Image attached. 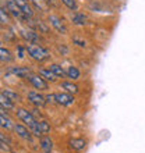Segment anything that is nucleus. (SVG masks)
Returning <instances> with one entry per match:
<instances>
[{"label": "nucleus", "instance_id": "b1692460", "mask_svg": "<svg viewBox=\"0 0 145 153\" xmlns=\"http://www.w3.org/2000/svg\"><path fill=\"white\" fill-rule=\"evenodd\" d=\"M39 128L42 131V134H48L50 131V125L46 123V121H39Z\"/></svg>", "mask_w": 145, "mask_h": 153}, {"label": "nucleus", "instance_id": "f3484780", "mask_svg": "<svg viewBox=\"0 0 145 153\" xmlns=\"http://www.w3.org/2000/svg\"><path fill=\"white\" fill-rule=\"evenodd\" d=\"M0 99H1V107H3V109H6V110H13L14 109V102H13L11 99H8L6 95L1 93Z\"/></svg>", "mask_w": 145, "mask_h": 153}, {"label": "nucleus", "instance_id": "423d86ee", "mask_svg": "<svg viewBox=\"0 0 145 153\" xmlns=\"http://www.w3.org/2000/svg\"><path fill=\"white\" fill-rule=\"evenodd\" d=\"M14 131L17 132V135L22 139H27V141H31L32 139V131L27 127V125H22V124H14Z\"/></svg>", "mask_w": 145, "mask_h": 153}, {"label": "nucleus", "instance_id": "1a4fd4ad", "mask_svg": "<svg viewBox=\"0 0 145 153\" xmlns=\"http://www.w3.org/2000/svg\"><path fill=\"white\" fill-rule=\"evenodd\" d=\"M10 73H11L13 75L18 76V78H28V76L31 75L29 68H27V67H20V65H17V67H11Z\"/></svg>", "mask_w": 145, "mask_h": 153}, {"label": "nucleus", "instance_id": "6ab92c4d", "mask_svg": "<svg viewBox=\"0 0 145 153\" xmlns=\"http://www.w3.org/2000/svg\"><path fill=\"white\" fill-rule=\"evenodd\" d=\"M3 95H6V96L8 97V99H11L13 102H18L20 100V96L17 95V92H13L11 89H3Z\"/></svg>", "mask_w": 145, "mask_h": 153}, {"label": "nucleus", "instance_id": "0eeeda50", "mask_svg": "<svg viewBox=\"0 0 145 153\" xmlns=\"http://www.w3.org/2000/svg\"><path fill=\"white\" fill-rule=\"evenodd\" d=\"M55 103L60 106H71L74 103V97L70 93H55Z\"/></svg>", "mask_w": 145, "mask_h": 153}, {"label": "nucleus", "instance_id": "f03ea898", "mask_svg": "<svg viewBox=\"0 0 145 153\" xmlns=\"http://www.w3.org/2000/svg\"><path fill=\"white\" fill-rule=\"evenodd\" d=\"M25 50L29 54V57L36 61H45V60H48L49 56H50L49 52L43 46H39V45H36V43H28Z\"/></svg>", "mask_w": 145, "mask_h": 153}, {"label": "nucleus", "instance_id": "5701e85b", "mask_svg": "<svg viewBox=\"0 0 145 153\" xmlns=\"http://www.w3.org/2000/svg\"><path fill=\"white\" fill-rule=\"evenodd\" d=\"M72 21L75 22V24H78V25H84L85 22V17H84V14H75V16H72Z\"/></svg>", "mask_w": 145, "mask_h": 153}, {"label": "nucleus", "instance_id": "bb28decb", "mask_svg": "<svg viewBox=\"0 0 145 153\" xmlns=\"http://www.w3.org/2000/svg\"><path fill=\"white\" fill-rule=\"evenodd\" d=\"M46 103H55V93H50V95H46Z\"/></svg>", "mask_w": 145, "mask_h": 153}, {"label": "nucleus", "instance_id": "f8f14e48", "mask_svg": "<svg viewBox=\"0 0 145 153\" xmlns=\"http://www.w3.org/2000/svg\"><path fill=\"white\" fill-rule=\"evenodd\" d=\"M49 68H50V71H52L53 74L56 76H60V78H64V76H67V73H66V70L61 67V65L59 64H50L49 65Z\"/></svg>", "mask_w": 145, "mask_h": 153}, {"label": "nucleus", "instance_id": "412c9836", "mask_svg": "<svg viewBox=\"0 0 145 153\" xmlns=\"http://www.w3.org/2000/svg\"><path fill=\"white\" fill-rule=\"evenodd\" d=\"M31 1H32L34 4H35V7L36 8H39V10H46V8H48V0H31Z\"/></svg>", "mask_w": 145, "mask_h": 153}, {"label": "nucleus", "instance_id": "ddd939ff", "mask_svg": "<svg viewBox=\"0 0 145 153\" xmlns=\"http://www.w3.org/2000/svg\"><path fill=\"white\" fill-rule=\"evenodd\" d=\"M70 148L74 150H81L85 148V141L81 139V138H74L70 141Z\"/></svg>", "mask_w": 145, "mask_h": 153}, {"label": "nucleus", "instance_id": "2eb2a0df", "mask_svg": "<svg viewBox=\"0 0 145 153\" xmlns=\"http://www.w3.org/2000/svg\"><path fill=\"white\" fill-rule=\"evenodd\" d=\"M39 75L43 76L46 81H50V82H55V81H56V78H57V76L55 75L52 71H50V68H40L39 70Z\"/></svg>", "mask_w": 145, "mask_h": 153}, {"label": "nucleus", "instance_id": "7ed1b4c3", "mask_svg": "<svg viewBox=\"0 0 145 153\" xmlns=\"http://www.w3.org/2000/svg\"><path fill=\"white\" fill-rule=\"evenodd\" d=\"M6 7H7V10L11 13L16 18H18V20H21V21L28 20V17L21 11V8L18 7V4L16 3V0H6Z\"/></svg>", "mask_w": 145, "mask_h": 153}, {"label": "nucleus", "instance_id": "f257e3e1", "mask_svg": "<svg viewBox=\"0 0 145 153\" xmlns=\"http://www.w3.org/2000/svg\"><path fill=\"white\" fill-rule=\"evenodd\" d=\"M17 117L32 131V134L35 137H40L42 135V131L39 128V121L32 116L31 111H28V110H25V109H18L17 110Z\"/></svg>", "mask_w": 145, "mask_h": 153}, {"label": "nucleus", "instance_id": "a878e982", "mask_svg": "<svg viewBox=\"0 0 145 153\" xmlns=\"http://www.w3.org/2000/svg\"><path fill=\"white\" fill-rule=\"evenodd\" d=\"M0 14H1V24H7L8 22V18H7V13H6V8L1 7V11H0Z\"/></svg>", "mask_w": 145, "mask_h": 153}, {"label": "nucleus", "instance_id": "dca6fc26", "mask_svg": "<svg viewBox=\"0 0 145 153\" xmlns=\"http://www.w3.org/2000/svg\"><path fill=\"white\" fill-rule=\"evenodd\" d=\"M66 73H67V76H69V78H71V79H78V78H80V75H81L80 70L77 68V67H74V65L67 67Z\"/></svg>", "mask_w": 145, "mask_h": 153}, {"label": "nucleus", "instance_id": "9d476101", "mask_svg": "<svg viewBox=\"0 0 145 153\" xmlns=\"http://www.w3.org/2000/svg\"><path fill=\"white\" fill-rule=\"evenodd\" d=\"M16 3L18 4V7L21 8V11L24 13L28 18H31V17L34 16V11H32V8H31V6H29L28 0H16Z\"/></svg>", "mask_w": 145, "mask_h": 153}, {"label": "nucleus", "instance_id": "4468645a", "mask_svg": "<svg viewBox=\"0 0 145 153\" xmlns=\"http://www.w3.org/2000/svg\"><path fill=\"white\" fill-rule=\"evenodd\" d=\"M7 111V110H4L3 107H1V114H0V121H1V127L3 128H6V129H8V128H11V127H14V125L11 124V120L7 117V114H4Z\"/></svg>", "mask_w": 145, "mask_h": 153}, {"label": "nucleus", "instance_id": "39448f33", "mask_svg": "<svg viewBox=\"0 0 145 153\" xmlns=\"http://www.w3.org/2000/svg\"><path fill=\"white\" fill-rule=\"evenodd\" d=\"M28 79H29V82L34 85V88L35 89H39V91H45V89H48L49 88V85H48V82H46V79H45L43 76H40L39 74L38 75H31L28 76Z\"/></svg>", "mask_w": 145, "mask_h": 153}, {"label": "nucleus", "instance_id": "4be33fe9", "mask_svg": "<svg viewBox=\"0 0 145 153\" xmlns=\"http://www.w3.org/2000/svg\"><path fill=\"white\" fill-rule=\"evenodd\" d=\"M22 36H24L25 39H28L31 43H34V42L38 40V36H36L34 32H31V31H22Z\"/></svg>", "mask_w": 145, "mask_h": 153}, {"label": "nucleus", "instance_id": "aec40b11", "mask_svg": "<svg viewBox=\"0 0 145 153\" xmlns=\"http://www.w3.org/2000/svg\"><path fill=\"white\" fill-rule=\"evenodd\" d=\"M0 54H1V61H3V63H8V61L11 60L10 52H8L4 46H1V48H0Z\"/></svg>", "mask_w": 145, "mask_h": 153}, {"label": "nucleus", "instance_id": "a211bd4d", "mask_svg": "<svg viewBox=\"0 0 145 153\" xmlns=\"http://www.w3.org/2000/svg\"><path fill=\"white\" fill-rule=\"evenodd\" d=\"M60 86L70 93H77L78 92V86H77L75 84H72V82H66L64 81V82H61L60 84Z\"/></svg>", "mask_w": 145, "mask_h": 153}, {"label": "nucleus", "instance_id": "6e6552de", "mask_svg": "<svg viewBox=\"0 0 145 153\" xmlns=\"http://www.w3.org/2000/svg\"><path fill=\"white\" fill-rule=\"evenodd\" d=\"M49 22H50V25H52L53 28H56L59 32H61V33H66V32H67L66 25L61 22L59 17H56V16H49Z\"/></svg>", "mask_w": 145, "mask_h": 153}, {"label": "nucleus", "instance_id": "20e7f679", "mask_svg": "<svg viewBox=\"0 0 145 153\" xmlns=\"http://www.w3.org/2000/svg\"><path fill=\"white\" fill-rule=\"evenodd\" d=\"M27 97H28V100L31 102L34 106H36V107H43V106L46 105V97H45L43 95H40L39 92H36V91H29Z\"/></svg>", "mask_w": 145, "mask_h": 153}, {"label": "nucleus", "instance_id": "9b49d317", "mask_svg": "<svg viewBox=\"0 0 145 153\" xmlns=\"http://www.w3.org/2000/svg\"><path fill=\"white\" fill-rule=\"evenodd\" d=\"M40 148H42V150H43L45 153H50L52 152V148H53L52 139H50L49 137L40 138Z\"/></svg>", "mask_w": 145, "mask_h": 153}, {"label": "nucleus", "instance_id": "393cba45", "mask_svg": "<svg viewBox=\"0 0 145 153\" xmlns=\"http://www.w3.org/2000/svg\"><path fill=\"white\" fill-rule=\"evenodd\" d=\"M61 3L66 4L70 10H75V8H77V4H75V1H74V0H61Z\"/></svg>", "mask_w": 145, "mask_h": 153}]
</instances>
